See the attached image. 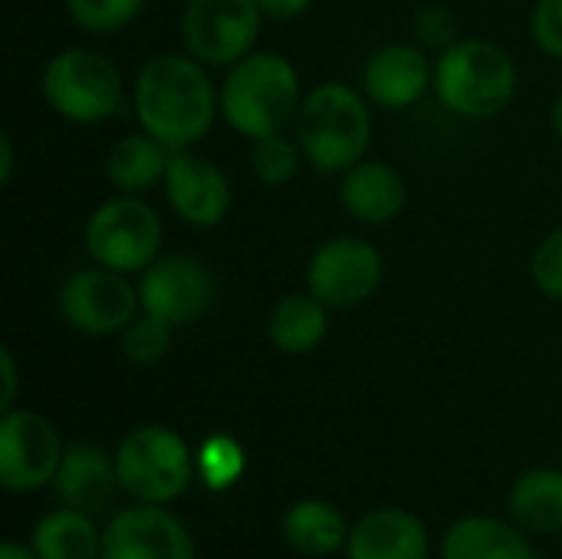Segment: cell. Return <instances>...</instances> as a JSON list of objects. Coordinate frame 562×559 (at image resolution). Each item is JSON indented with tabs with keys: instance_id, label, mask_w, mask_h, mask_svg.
Returning <instances> with one entry per match:
<instances>
[{
	"instance_id": "6da1fadb",
	"label": "cell",
	"mask_w": 562,
	"mask_h": 559,
	"mask_svg": "<svg viewBox=\"0 0 562 559\" xmlns=\"http://www.w3.org/2000/svg\"><path fill=\"white\" fill-rule=\"evenodd\" d=\"M221 99L201 59L184 53H161L148 59L135 79V115L142 132L158 138L168 152L201 142Z\"/></svg>"
},
{
	"instance_id": "7a4b0ae2",
	"label": "cell",
	"mask_w": 562,
	"mask_h": 559,
	"mask_svg": "<svg viewBox=\"0 0 562 559\" xmlns=\"http://www.w3.org/2000/svg\"><path fill=\"white\" fill-rule=\"evenodd\" d=\"M300 102V72L286 56L273 49L247 53L231 66L221 86V112L227 125L250 142L280 135L290 122H296Z\"/></svg>"
},
{
	"instance_id": "3957f363",
	"label": "cell",
	"mask_w": 562,
	"mask_h": 559,
	"mask_svg": "<svg viewBox=\"0 0 562 559\" xmlns=\"http://www.w3.org/2000/svg\"><path fill=\"white\" fill-rule=\"evenodd\" d=\"M293 125L303 158L326 175L349 171L372 145L369 102L362 92L342 82H323L306 92Z\"/></svg>"
},
{
	"instance_id": "277c9868",
	"label": "cell",
	"mask_w": 562,
	"mask_h": 559,
	"mask_svg": "<svg viewBox=\"0 0 562 559\" xmlns=\"http://www.w3.org/2000/svg\"><path fill=\"white\" fill-rule=\"evenodd\" d=\"M435 92L461 119H494L517 96V63L491 40H458L435 63Z\"/></svg>"
},
{
	"instance_id": "5b68a950",
	"label": "cell",
	"mask_w": 562,
	"mask_h": 559,
	"mask_svg": "<svg viewBox=\"0 0 562 559\" xmlns=\"http://www.w3.org/2000/svg\"><path fill=\"white\" fill-rule=\"evenodd\" d=\"M191 451L175 428L142 425L115 451L119 488L138 504H171L191 484Z\"/></svg>"
},
{
	"instance_id": "8992f818",
	"label": "cell",
	"mask_w": 562,
	"mask_h": 559,
	"mask_svg": "<svg viewBox=\"0 0 562 559\" xmlns=\"http://www.w3.org/2000/svg\"><path fill=\"white\" fill-rule=\"evenodd\" d=\"M46 105L76 125H95L115 115L122 105V76L115 63L95 49H63L56 53L40 79Z\"/></svg>"
},
{
	"instance_id": "52a82bcc",
	"label": "cell",
	"mask_w": 562,
	"mask_h": 559,
	"mask_svg": "<svg viewBox=\"0 0 562 559\" xmlns=\"http://www.w3.org/2000/svg\"><path fill=\"white\" fill-rule=\"evenodd\" d=\"M161 217L138 194H119L102 201L86 221V250L99 267L119 273H142L158 260Z\"/></svg>"
},
{
	"instance_id": "ba28073f",
	"label": "cell",
	"mask_w": 562,
	"mask_h": 559,
	"mask_svg": "<svg viewBox=\"0 0 562 559\" xmlns=\"http://www.w3.org/2000/svg\"><path fill=\"white\" fill-rule=\"evenodd\" d=\"M382 277L385 260L379 247L352 234L323 241L306 264V290L329 310H349L372 300Z\"/></svg>"
},
{
	"instance_id": "9c48e42d",
	"label": "cell",
	"mask_w": 562,
	"mask_h": 559,
	"mask_svg": "<svg viewBox=\"0 0 562 559\" xmlns=\"http://www.w3.org/2000/svg\"><path fill=\"white\" fill-rule=\"evenodd\" d=\"M260 20L257 0H191L181 16V36L204 66H234L254 53Z\"/></svg>"
},
{
	"instance_id": "30bf717a",
	"label": "cell",
	"mask_w": 562,
	"mask_h": 559,
	"mask_svg": "<svg viewBox=\"0 0 562 559\" xmlns=\"http://www.w3.org/2000/svg\"><path fill=\"white\" fill-rule=\"evenodd\" d=\"M56 425L30 409H10L0 418V481L10 494H30L56 481L63 465Z\"/></svg>"
},
{
	"instance_id": "8fae6325",
	"label": "cell",
	"mask_w": 562,
	"mask_h": 559,
	"mask_svg": "<svg viewBox=\"0 0 562 559\" xmlns=\"http://www.w3.org/2000/svg\"><path fill=\"white\" fill-rule=\"evenodd\" d=\"M138 306V290L125 280V273L99 264L89 270H76L59 290V313L66 326L86 336L122 333L135 320Z\"/></svg>"
},
{
	"instance_id": "7c38bea8",
	"label": "cell",
	"mask_w": 562,
	"mask_h": 559,
	"mask_svg": "<svg viewBox=\"0 0 562 559\" xmlns=\"http://www.w3.org/2000/svg\"><path fill=\"white\" fill-rule=\"evenodd\" d=\"M138 300L145 313L171 326H191L214 306V277L198 257L168 254L142 270Z\"/></svg>"
},
{
	"instance_id": "4fadbf2b",
	"label": "cell",
	"mask_w": 562,
	"mask_h": 559,
	"mask_svg": "<svg viewBox=\"0 0 562 559\" xmlns=\"http://www.w3.org/2000/svg\"><path fill=\"white\" fill-rule=\"evenodd\" d=\"M102 559H194V544L165 504H138L105 524Z\"/></svg>"
},
{
	"instance_id": "5bb4252c",
	"label": "cell",
	"mask_w": 562,
	"mask_h": 559,
	"mask_svg": "<svg viewBox=\"0 0 562 559\" xmlns=\"http://www.w3.org/2000/svg\"><path fill=\"white\" fill-rule=\"evenodd\" d=\"M165 194L175 214L191 227H217L234 204L227 175L214 161L188 148L171 152L165 171Z\"/></svg>"
},
{
	"instance_id": "9a60e30c",
	"label": "cell",
	"mask_w": 562,
	"mask_h": 559,
	"mask_svg": "<svg viewBox=\"0 0 562 559\" xmlns=\"http://www.w3.org/2000/svg\"><path fill=\"white\" fill-rule=\"evenodd\" d=\"M428 86H435V66L425 49L412 43L379 46L362 69V89L382 109H408L428 92Z\"/></svg>"
},
{
	"instance_id": "2e32d148",
	"label": "cell",
	"mask_w": 562,
	"mask_h": 559,
	"mask_svg": "<svg viewBox=\"0 0 562 559\" xmlns=\"http://www.w3.org/2000/svg\"><path fill=\"white\" fill-rule=\"evenodd\" d=\"M428 527L405 507H379L366 514L346 540L349 559H428Z\"/></svg>"
},
{
	"instance_id": "e0dca14e",
	"label": "cell",
	"mask_w": 562,
	"mask_h": 559,
	"mask_svg": "<svg viewBox=\"0 0 562 559\" xmlns=\"http://www.w3.org/2000/svg\"><path fill=\"white\" fill-rule=\"evenodd\" d=\"M53 484L63 507L82 511L89 517L112 507L115 494L122 491L115 474V458H109L95 445H69Z\"/></svg>"
},
{
	"instance_id": "ac0fdd59",
	"label": "cell",
	"mask_w": 562,
	"mask_h": 559,
	"mask_svg": "<svg viewBox=\"0 0 562 559\" xmlns=\"http://www.w3.org/2000/svg\"><path fill=\"white\" fill-rule=\"evenodd\" d=\"M339 201L362 224H389L405 211L408 188L392 165L362 158L359 165L342 171Z\"/></svg>"
},
{
	"instance_id": "d6986e66",
	"label": "cell",
	"mask_w": 562,
	"mask_h": 559,
	"mask_svg": "<svg viewBox=\"0 0 562 559\" xmlns=\"http://www.w3.org/2000/svg\"><path fill=\"white\" fill-rule=\"evenodd\" d=\"M441 559H537V550L527 544V530L517 524L471 514L448 527Z\"/></svg>"
},
{
	"instance_id": "ffe728a7",
	"label": "cell",
	"mask_w": 562,
	"mask_h": 559,
	"mask_svg": "<svg viewBox=\"0 0 562 559\" xmlns=\"http://www.w3.org/2000/svg\"><path fill=\"white\" fill-rule=\"evenodd\" d=\"M267 333H270V343L286 356L313 353L329 333V306L316 300L310 290L290 293L273 306L267 320Z\"/></svg>"
},
{
	"instance_id": "44dd1931",
	"label": "cell",
	"mask_w": 562,
	"mask_h": 559,
	"mask_svg": "<svg viewBox=\"0 0 562 559\" xmlns=\"http://www.w3.org/2000/svg\"><path fill=\"white\" fill-rule=\"evenodd\" d=\"M280 534L290 544V550H296L303 557H329V554L342 550L349 540L346 517L329 501H313V497L296 501L283 514Z\"/></svg>"
},
{
	"instance_id": "7402d4cb",
	"label": "cell",
	"mask_w": 562,
	"mask_h": 559,
	"mask_svg": "<svg viewBox=\"0 0 562 559\" xmlns=\"http://www.w3.org/2000/svg\"><path fill=\"white\" fill-rule=\"evenodd\" d=\"M510 517L527 534L562 530V471L533 468L517 478L507 497Z\"/></svg>"
},
{
	"instance_id": "603a6c76",
	"label": "cell",
	"mask_w": 562,
	"mask_h": 559,
	"mask_svg": "<svg viewBox=\"0 0 562 559\" xmlns=\"http://www.w3.org/2000/svg\"><path fill=\"white\" fill-rule=\"evenodd\" d=\"M168 158H171V152L148 132L125 135L109 148L105 175L122 194H145L148 188L165 181Z\"/></svg>"
},
{
	"instance_id": "cb8c5ba5",
	"label": "cell",
	"mask_w": 562,
	"mask_h": 559,
	"mask_svg": "<svg viewBox=\"0 0 562 559\" xmlns=\"http://www.w3.org/2000/svg\"><path fill=\"white\" fill-rule=\"evenodd\" d=\"M30 547L40 559H102V534L89 514L59 507L40 517Z\"/></svg>"
},
{
	"instance_id": "d4e9b609",
	"label": "cell",
	"mask_w": 562,
	"mask_h": 559,
	"mask_svg": "<svg viewBox=\"0 0 562 559\" xmlns=\"http://www.w3.org/2000/svg\"><path fill=\"white\" fill-rule=\"evenodd\" d=\"M175 329L168 320L155 316V313H145L135 316L125 329H122V356L132 362V366H155L161 362L168 353H171V343H175Z\"/></svg>"
},
{
	"instance_id": "484cf974",
	"label": "cell",
	"mask_w": 562,
	"mask_h": 559,
	"mask_svg": "<svg viewBox=\"0 0 562 559\" xmlns=\"http://www.w3.org/2000/svg\"><path fill=\"white\" fill-rule=\"evenodd\" d=\"M66 10L79 30L105 36L135 23L145 10V0H66Z\"/></svg>"
},
{
	"instance_id": "4316f807",
	"label": "cell",
	"mask_w": 562,
	"mask_h": 559,
	"mask_svg": "<svg viewBox=\"0 0 562 559\" xmlns=\"http://www.w3.org/2000/svg\"><path fill=\"white\" fill-rule=\"evenodd\" d=\"M300 158H303L300 142H290V138H283V132H280V135H267V138H257V142H254L250 168H254L257 181L277 188V185H286L290 178H296Z\"/></svg>"
},
{
	"instance_id": "83f0119b",
	"label": "cell",
	"mask_w": 562,
	"mask_h": 559,
	"mask_svg": "<svg viewBox=\"0 0 562 559\" xmlns=\"http://www.w3.org/2000/svg\"><path fill=\"white\" fill-rule=\"evenodd\" d=\"M198 468L211 491H224L244 474V448L231 435H214L201 445Z\"/></svg>"
},
{
	"instance_id": "f1b7e54d",
	"label": "cell",
	"mask_w": 562,
	"mask_h": 559,
	"mask_svg": "<svg viewBox=\"0 0 562 559\" xmlns=\"http://www.w3.org/2000/svg\"><path fill=\"white\" fill-rule=\"evenodd\" d=\"M533 283L543 297L550 300H562V227H557L553 234H547L533 254Z\"/></svg>"
},
{
	"instance_id": "f546056e",
	"label": "cell",
	"mask_w": 562,
	"mask_h": 559,
	"mask_svg": "<svg viewBox=\"0 0 562 559\" xmlns=\"http://www.w3.org/2000/svg\"><path fill=\"white\" fill-rule=\"evenodd\" d=\"M415 36L422 40V49H438L445 53L448 46H454L458 40V23H454V13L448 7H425L418 16H415Z\"/></svg>"
},
{
	"instance_id": "4dcf8cb0",
	"label": "cell",
	"mask_w": 562,
	"mask_h": 559,
	"mask_svg": "<svg viewBox=\"0 0 562 559\" xmlns=\"http://www.w3.org/2000/svg\"><path fill=\"white\" fill-rule=\"evenodd\" d=\"M533 40L543 53L562 59V0H537Z\"/></svg>"
},
{
	"instance_id": "1f68e13d",
	"label": "cell",
	"mask_w": 562,
	"mask_h": 559,
	"mask_svg": "<svg viewBox=\"0 0 562 559\" xmlns=\"http://www.w3.org/2000/svg\"><path fill=\"white\" fill-rule=\"evenodd\" d=\"M257 3L263 16H273V20H296L313 7V0H257Z\"/></svg>"
},
{
	"instance_id": "d6a6232c",
	"label": "cell",
	"mask_w": 562,
	"mask_h": 559,
	"mask_svg": "<svg viewBox=\"0 0 562 559\" xmlns=\"http://www.w3.org/2000/svg\"><path fill=\"white\" fill-rule=\"evenodd\" d=\"M0 369H3V395H0V409L10 412L13 402H16V362H13V353L3 346L0 349Z\"/></svg>"
},
{
	"instance_id": "836d02e7",
	"label": "cell",
	"mask_w": 562,
	"mask_h": 559,
	"mask_svg": "<svg viewBox=\"0 0 562 559\" xmlns=\"http://www.w3.org/2000/svg\"><path fill=\"white\" fill-rule=\"evenodd\" d=\"M13 175V138L10 132H0V185H7Z\"/></svg>"
},
{
	"instance_id": "e575fe53",
	"label": "cell",
	"mask_w": 562,
	"mask_h": 559,
	"mask_svg": "<svg viewBox=\"0 0 562 559\" xmlns=\"http://www.w3.org/2000/svg\"><path fill=\"white\" fill-rule=\"evenodd\" d=\"M0 559H40L33 554V547H23V544H16V540H7L3 547H0Z\"/></svg>"
},
{
	"instance_id": "d590c367",
	"label": "cell",
	"mask_w": 562,
	"mask_h": 559,
	"mask_svg": "<svg viewBox=\"0 0 562 559\" xmlns=\"http://www.w3.org/2000/svg\"><path fill=\"white\" fill-rule=\"evenodd\" d=\"M553 128H557V135L562 138V92L557 96V102H553Z\"/></svg>"
}]
</instances>
